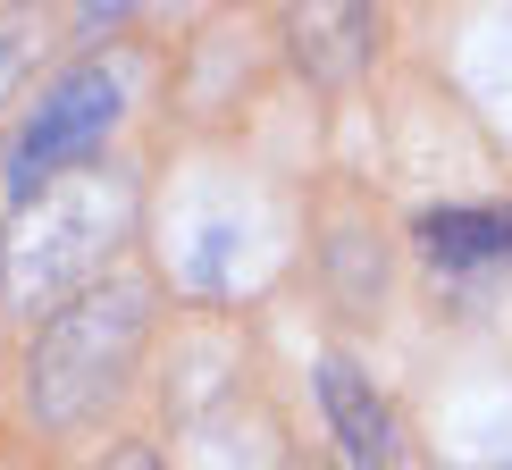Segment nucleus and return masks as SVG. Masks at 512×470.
<instances>
[{
    "instance_id": "423d86ee",
    "label": "nucleus",
    "mask_w": 512,
    "mask_h": 470,
    "mask_svg": "<svg viewBox=\"0 0 512 470\" xmlns=\"http://www.w3.org/2000/svg\"><path fill=\"white\" fill-rule=\"evenodd\" d=\"M286 34H294V59H303L311 76H353L361 59L378 51V17L370 9H294L286 17Z\"/></svg>"
},
{
    "instance_id": "7ed1b4c3",
    "label": "nucleus",
    "mask_w": 512,
    "mask_h": 470,
    "mask_svg": "<svg viewBox=\"0 0 512 470\" xmlns=\"http://www.w3.org/2000/svg\"><path fill=\"white\" fill-rule=\"evenodd\" d=\"M118 101H126V93H118V76H110V68H76V76H59L51 93L34 101L26 135H17V177H9V185H17V202L42 194V185H51L68 160L93 152V143L118 126Z\"/></svg>"
},
{
    "instance_id": "20e7f679",
    "label": "nucleus",
    "mask_w": 512,
    "mask_h": 470,
    "mask_svg": "<svg viewBox=\"0 0 512 470\" xmlns=\"http://www.w3.org/2000/svg\"><path fill=\"white\" fill-rule=\"evenodd\" d=\"M311 378H319V412H328V429H336V445H345V462H353V470H395V462H403V429H395L387 395H378L345 353H319Z\"/></svg>"
},
{
    "instance_id": "39448f33",
    "label": "nucleus",
    "mask_w": 512,
    "mask_h": 470,
    "mask_svg": "<svg viewBox=\"0 0 512 470\" xmlns=\"http://www.w3.org/2000/svg\"><path fill=\"white\" fill-rule=\"evenodd\" d=\"M420 252H429L437 269H496L512 252V210H462V202H437L420 210Z\"/></svg>"
},
{
    "instance_id": "f03ea898",
    "label": "nucleus",
    "mask_w": 512,
    "mask_h": 470,
    "mask_svg": "<svg viewBox=\"0 0 512 470\" xmlns=\"http://www.w3.org/2000/svg\"><path fill=\"white\" fill-rule=\"evenodd\" d=\"M143 328H152V286H143V277H101V286H84L68 311L42 319V336L26 353V403H34L42 429L93 420L101 403L126 387V370H135V353H143Z\"/></svg>"
},
{
    "instance_id": "6e6552de",
    "label": "nucleus",
    "mask_w": 512,
    "mask_h": 470,
    "mask_svg": "<svg viewBox=\"0 0 512 470\" xmlns=\"http://www.w3.org/2000/svg\"><path fill=\"white\" fill-rule=\"evenodd\" d=\"M101 470H160V454H152V445H110Z\"/></svg>"
},
{
    "instance_id": "0eeeda50",
    "label": "nucleus",
    "mask_w": 512,
    "mask_h": 470,
    "mask_svg": "<svg viewBox=\"0 0 512 470\" xmlns=\"http://www.w3.org/2000/svg\"><path fill=\"white\" fill-rule=\"evenodd\" d=\"M34 68V34H17V26H0V101L17 93V76Z\"/></svg>"
},
{
    "instance_id": "f257e3e1",
    "label": "nucleus",
    "mask_w": 512,
    "mask_h": 470,
    "mask_svg": "<svg viewBox=\"0 0 512 470\" xmlns=\"http://www.w3.org/2000/svg\"><path fill=\"white\" fill-rule=\"evenodd\" d=\"M126 235H135V177H118V168L51 177L42 194L17 202L9 235H0V311L17 319L68 311L84 286H101Z\"/></svg>"
}]
</instances>
